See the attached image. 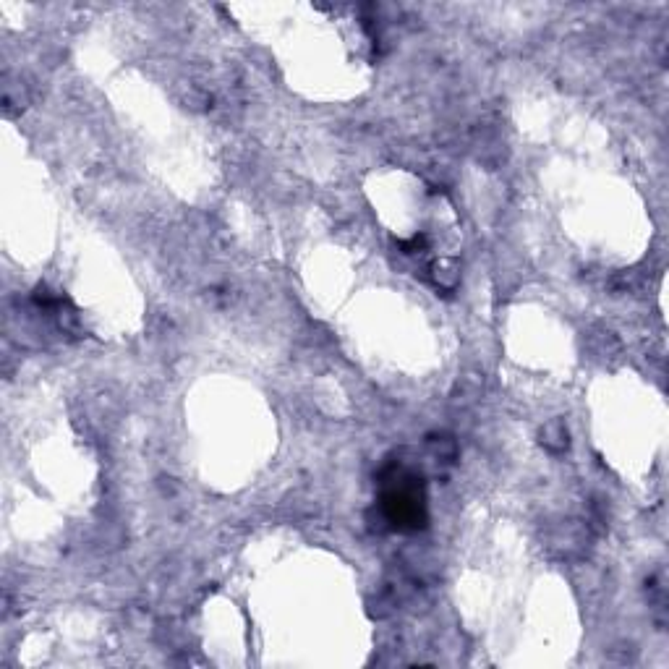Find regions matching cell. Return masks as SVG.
Returning <instances> with one entry per match:
<instances>
[{
  "label": "cell",
  "instance_id": "2",
  "mask_svg": "<svg viewBox=\"0 0 669 669\" xmlns=\"http://www.w3.org/2000/svg\"><path fill=\"white\" fill-rule=\"evenodd\" d=\"M541 437H544V445H547L549 450H555V453H560V450L568 447V429H565L562 421H552L549 426H544Z\"/></svg>",
  "mask_w": 669,
  "mask_h": 669
},
{
  "label": "cell",
  "instance_id": "1",
  "mask_svg": "<svg viewBox=\"0 0 669 669\" xmlns=\"http://www.w3.org/2000/svg\"><path fill=\"white\" fill-rule=\"evenodd\" d=\"M419 481L400 466H390L385 471L387 489L382 497V510L387 521L398 528L424 526V492Z\"/></svg>",
  "mask_w": 669,
  "mask_h": 669
}]
</instances>
